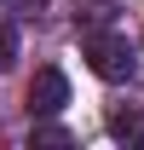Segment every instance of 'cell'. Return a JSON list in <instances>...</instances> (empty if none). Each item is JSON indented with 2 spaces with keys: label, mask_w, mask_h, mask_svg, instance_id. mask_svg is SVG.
I'll return each mask as SVG.
<instances>
[{
  "label": "cell",
  "mask_w": 144,
  "mask_h": 150,
  "mask_svg": "<svg viewBox=\"0 0 144 150\" xmlns=\"http://www.w3.org/2000/svg\"><path fill=\"white\" fill-rule=\"evenodd\" d=\"M87 64H92V75H104V81H133V69H138L133 40L115 35V29H87Z\"/></svg>",
  "instance_id": "1"
},
{
  "label": "cell",
  "mask_w": 144,
  "mask_h": 150,
  "mask_svg": "<svg viewBox=\"0 0 144 150\" xmlns=\"http://www.w3.org/2000/svg\"><path fill=\"white\" fill-rule=\"evenodd\" d=\"M64 104H69L64 69H35V81H29V110H35V115H58Z\"/></svg>",
  "instance_id": "2"
},
{
  "label": "cell",
  "mask_w": 144,
  "mask_h": 150,
  "mask_svg": "<svg viewBox=\"0 0 144 150\" xmlns=\"http://www.w3.org/2000/svg\"><path fill=\"white\" fill-rule=\"evenodd\" d=\"M109 139H121V144H144V110H109Z\"/></svg>",
  "instance_id": "3"
},
{
  "label": "cell",
  "mask_w": 144,
  "mask_h": 150,
  "mask_svg": "<svg viewBox=\"0 0 144 150\" xmlns=\"http://www.w3.org/2000/svg\"><path fill=\"white\" fill-rule=\"evenodd\" d=\"M12 64H18V29H12V23H0V75L12 69Z\"/></svg>",
  "instance_id": "4"
},
{
  "label": "cell",
  "mask_w": 144,
  "mask_h": 150,
  "mask_svg": "<svg viewBox=\"0 0 144 150\" xmlns=\"http://www.w3.org/2000/svg\"><path fill=\"white\" fill-rule=\"evenodd\" d=\"M35 144H69V133L64 127H35Z\"/></svg>",
  "instance_id": "5"
},
{
  "label": "cell",
  "mask_w": 144,
  "mask_h": 150,
  "mask_svg": "<svg viewBox=\"0 0 144 150\" xmlns=\"http://www.w3.org/2000/svg\"><path fill=\"white\" fill-rule=\"evenodd\" d=\"M12 6H18L23 18H40V12H46V0H12Z\"/></svg>",
  "instance_id": "6"
}]
</instances>
